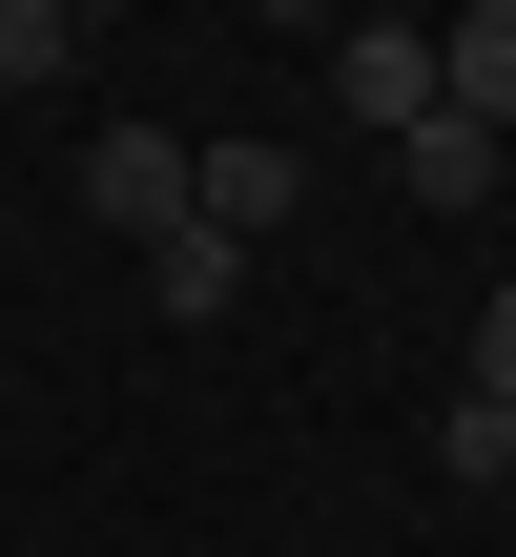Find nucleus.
Instances as JSON below:
<instances>
[{
	"instance_id": "1",
	"label": "nucleus",
	"mask_w": 516,
	"mask_h": 557,
	"mask_svg": "<svg viewBox=\"0 0 516 557\" xmlns=\"http://www.w3.org/2000/svg\"><path fill=\"white\" fill-rule=\"evenodd\" d=\"M331 83H352V124H372V145H414V124H434V21H352V41H331Z\"/></svg>"
},
{
	"instance_id": "2",
	"label": "nucleus",
	"mask_w": 516,
	"mask_h": 557,
	"mask_svg": "<svg viewBox=\"0 0 516 557\" xmlns=\"http://www.w3.org/2000/svg\"><path fill=\"white\" fill-rule=\"evenodd\" d=\"M83 207L165 248V227H186V145H165V124H103V145H83Z\"/></svg>"
},
{
	"instance_id": "3",
	"label": "nucleus",
	"mask_w": 516,
	"mask_h": 557,
	"mask_svg": "<svg viewBox=\"0 0 516 557\" xmlns=\"http://www.w3.org/2000/svg\"><path fill=\"white\" fill-rule=\"evenodd\" d=\"M434 103H455L476 145H516V0H476V21H434Z\"/></svg>"
},
{
	"instance_id": "4",
	"label": "nucleus",
	"mask_w": 516,
	"mask_h": 557,
	"mask_svg": "<svg viewBox=\"0 0 516 557\" xmlns=\"http://www.w3.org/2000/svg\"><path fill=\"white\" fill-rule=\"evenodd\" d=\"M393 186H414V207H496V145H476V124H455V103H434V124H414V145H393Z\"/></svg>"
},
{
	"instance_id": "5",
	"label": "nucleus",
	"mask_w": 516,
	"mask_h": 557,
	"mask_svg": "<svg viewBox=\"0 0 516 557\" xmlns=\"http://www.w3.org/2000/svg\"><path fill=\"white\" fill-rule=\"evenodd\" d=\"M145 289H165V331H207V310L248 289V248H207V227H165V248H145Z\"/></svg>"
},
{
	"instance_id": "6",
	"label": "nucleus",
	"mask_w": 516,
	"mask_h": 557,
	"mask_svg": "<svg viewBox=\"0 0 516 557\" xmlns=\"http://www.w3.org/2000/svg\"><path fill=\"white\" fill-rule=\"evenodd\" d=\"M434 475H455V496H496V475H516V413H496V393H455V413H434Z\"/></svg>"
},
{
	"instance_id": "7",
	"label": "nucleus",
	"mask_w": 516,
	"mask_h": 557,
	"mask_svg": "<svg viewBox=\"0 0 516 557\" xmlns=\"http://www.w3.org/2000/svg\"><path fill=\"white\" fill-rule=\"evenodd\" d=\"M83 62V0H0V83H62Z\"/></svg>"
},
{
	"instance_id": "8",
	"label": "nucleus",
	"mask_w": 516,
	"mask_h": 557,
	"mask_svg": "<svg viewBox=\"0 0 516 557\" xmlns=\"http://www.w3.org/2000/svg\"><path fill=\"white\" fill-rule=\"evenodd\" d=\"M476 393H496V413H516V289H496V310H476Z\"/></svg>"
}]
</instances>
